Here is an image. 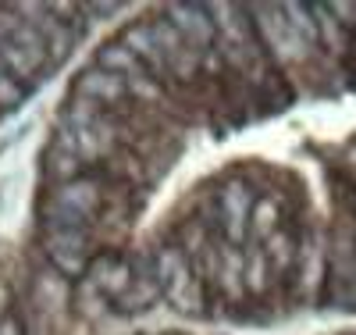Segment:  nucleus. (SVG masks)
Wrapping results in <instances>:
<instances>
[{
  "label": "nucleus",
  "instance_id": "5",
  "mask_svg": "<svg viewBox=\"0 0 356 335\" xmlns=\"http://www.w3.org/2000/svg\"><path fill=\"white\" fill-rule=\"evenodd\" d=\"M328 286L335 289L339 303L356 296V228L342 225L332 239V254H328Z\"/></svg>",
  "mask_w": 356,
  "mask_h": 335
},
{
  "label": "nucleus",
  "instance_id": "15",
  "mask_svg": "<svg viewBox=\"0 0 356 335\" xmlns=\"http://www.w3.org/2000/svg\"><path fill=\"white\" fill-rule=\"evenodd\" d=\"M260 247H264L267 260H271V267L278 271V275L292 271V267H296V260H300V247H296V239H292V232H289V228H278L271 239H264Z\"/></svg>",
  "mask_w": 356,
  "mask_h": 335
},
{
  "label": "nucleus",
  "instance_id": "8",
  "mask_svg": "<svg viewBox=\"0 0 356 335\" xmlns=\"http://www.w3.org/2000/svg\"><path fill=\"white\" fill-rule=\"evenodd\" d=\"M72 97H82V100H93L100 107H118V104H125L129 97V82L122 75H114V72H104V68H86L75 82H72Z\"/></svg>",
  "mask_w": 356,
  "mask_h": 335
},
{
  "label": "nucleus",
  "instance_id": "6",
  "mask_svg": "<svg viewBox=\"0 0 356 335\" xmlns=\"http://www.w3.org/2000/svg\"><path fill=\"white\" fill-rule=\"evenodd\" d=\"M164 18L182 33V40L196 50H214L218 43V25L211 18V11H207V4H168L164 8Z\"/></svg>",
  "mask_w": 356,
  "mask_h": 335
},
{
  "label": "nucleus",
  "instance_id": "1",
  "mask_svg": "<svg viewBox=\"0 0 356 335\" xmlns=\"http://www.w3.org/2000/svg\"><path fill=\"white\" fill-rule=\"evenodd\" d=\"M154 275L161 282V293L168 299V307L178 311V314H203V279L196 275V264L186 250L178 247H161L154 257Z\"/></svg>",
  "mask_w": 356,
  "mask_h": 335
},
{
  "label": "nucleus",
  "instance_id": "16",
  "mask_svg": "<svg viewBox=\"0 0 356 335\" xmlns=\"http://www.w3.org/2000/svg\"><path fill=\"white\" fill-rule=\"evenodd\" d=\"M246 293L250 296H264L267 289H271V260H267V254H264V247L260 242H246Z\"/></svg>",
  "mask_w": 356,
  "mask_h": 335
},
{
  "label": "nucleus",
  "instance_id": "21",
  "mask_svg": "<svg viewBox=\"0 0 356 335\" xmlns=\"http://www.w3.org/2000/svg\"><path fill=\"white\" fill-rule=\"evenodd\" d=\"M0 335H25V321H22V314H8L4 321H0Z\"/></svg>",
  "mask_w": 356,
  "mask_h": 335
},
{
  "label": "nucleus",
  "instance_id": "2",
  "mask_svg": "<svg viewBox=\"0 0 356 335\" xmlns=\"http://www.w3.org/2000/svg\"><path fill=\"white\" fill-rule=\"evenodd\" d=\"M257 200L260 196L253 189V182L246 178H228L218 189V225H221L225 242H232V247H246L250 242V218H253Z\"/></svg>",
  "mask_w": 356,
  "mask_h": 335
},
{
  "label": "nucleus",
  "instance_id": "22",
  "mask_svg": "<svg viewBox=\"0 0 356 335\" xmlns=\"http://www.w3.org/2000/svg\"><path fill=\"white\" fill-rule=\"evenodd\" d=\"M86 8V15H114L118 11V4H82Z\"/></svg>",
  "mask_w": 356,
  "mask_h": 335
},
{
  "label": "nucleus",
  "instance_id": "19",
  "mask_svg": "<svg viewBox=\"0 0 356 335\" xmlns=\"http://www.w3.org/2000/svg\"><path fill=\"white\" fill-rule=\"evenodd\" d=\"M25 97H29V86H22L8 72H0V111H15Z\"/></svg>",
  "mask_w": 356,
  "mask_h": 335
},
{
  "label": "nucleus",
  "instance_id": "12",
  "mask_svg": "<svg viewBox=\"0 0 356 335\" xmlns=\"http://www.w3.org/2000/svg\"><path fill=\"white\" fill-rule=\"evenodd\" d=\"M97 68L114 72V75H122V79L150 75V72L143 68V61H139L122 40H107V43H100V50H97Z\"/></svg>",
  "mask_w": 356,
  "mask_h": 335
},
{
  "label": "nucleus",
  "instance_id": "3",
  "mask_svg": "<svg viewBox=\"0 0 356 335\" xmlns=\"http://www.w3.org/2000/svg\"><path fill=\"white\" fill-rule=\"evenodd\" d=\"M40 250L61 279H82L93 267V232H40Z\"/></svg>",
  "mask_w": 356,
  "mask_h": 335
},
{
  "label": "nucleus",
  "instance_id": "18",
  "mask_svg": "<svg viewBox=\"0 0 356 335\" xmlns=\"http://www.w3.org/2000/svg\"><path fill=\"white\" fill-rule=\"evenodd\" d=\"M314 15H317V29H321V43H328L332 50H342V25L332 18L328 4H314Z\"/></svg>",
  "mask_w": 356,
  "mask_h": 335
},
{
  "label": "nucleus",
  "instance_id": "14",
  "mask_svg": "<svg viewBox=\"0 0 356 335\" xmlns=\"http://www.w3.org/2000/svg\"><path fill=\"white\" fill-rule=\"evenodd\" d=\"M278 8H282V15H285L289 29H292L296 36H300V43H303L307 50L321 43V29H317L314 4H278Z\"/></svg>",
  "mask_w": 356,
  "mask_h": 335
},
{
  "label": "nucleus",
  "instance_id": "23",
  "mask_svg": "<svg viewBox=\"0 0 356 335\" xmlns=\"http://www.w3.org/2000/svg\"><path fill=\"white\" fill-rule=\"evenodd\" d=\"M164 335H182V332H164Z\"/></svg>",
  "mask_w": 356,
  "mask_h": 335
},
{
  "label": "nucleus",
  "instance_id": "9",
  "mask_svg": "<svg viewBox=\"0 0 356 335\" xmlns=\"http://www.w3.org/2000/svg\"><path fill=\"white\" fill-rule=\"evenodd\" d=\"M136 279V264H129L125 257H118V254H100L93 257V267H89V282H93V289L107 299H122L129 293Z\"/></svg>",
  "mask_w": 356,
  "mask_h": 335
},
{
  "label": "nucleus",
  "instance_id": "10",
  "mask_svg": "<svg viewBox=\"0 0 356 335\" xmlns=\"http://www.w3.org/2000/svg\"><path fill=\"white\" fill-rule=\"evenodd\" d=\"M157 299H164V293H161V282H157V275H154V260L146 257L139 267H136V279H132V286H129V293L114 303L122 314H136V311H146V307H154Z\"/></svg>",
  "mask_w": 356,
  "mask_h": 335
},
{
  "label": "nucleus",
  "instance_id": "13",
  "mask_svg": "<svg viewBox=\"0 0 356 335\" xmlns=\"http://www.w3.org/2000/svg\"><path fill=\"white\" fill-rule=\"evenodd\" d=\"M82 175H86V164L75 154H68V150L47 143V150H43V178H50V189L54 186H65V182H75Z\"/></svg>",
  "mask_w": 356,
  "mask_h": 335
},
{
  "label": "nucleus",
  "instance_id": "11",
  "mask_svg": "<svg viewBox=\"0 0 356 335\" xmlns=\"http://www.w3.org/2000/svg\"><path fill=\"white\" fill-rule=\"evenodd\" d=\"M214 279H218V289H221L228 299L246 296V250L232 247V242H221Z\"/></svg>",
  "mask_w": 356,
  "mask_h": 335
},
{
  "label": "nucleus",
  "instance_id": "7",
  "mask_svg": "<svg viewBox=\"0 0 356 335\" xmlns=\"http://www.w3.org/2000/svg\"><path fill=\"white\" fill-rule=\"evenodd\" d=\"M54 203H61L68 210H75V215L89 218L97 225V218L104 215V203H107V182H97V178H75V182H65V186H54L47 193Z\"/></svg>",
  "mask_w": 356,
  "mask_h": 335
},
{
  "label": "nucleus",
  "instance_id": "20",
  "mask_svg": "<svg viewBox=\"0 0 356 335\" xmlns=\"http://www.w3.org/2000/svg\"><path fill=\"white\" fill-rule=\"evenodd\" d=\"M11 311H15V286H11L8 275H0V321H4Z\"/></svg>",
  "mask_w": 356,
  "mask_h": 335
},
{
  "label": "nucleus",
  "instance_id": "4",
  "mask_svg": "<svg viewBox=\"0 0 356 335\" xmlns=\"http://www.w3.org/2000/svg\"><path fill=\"white\" fill-rule=\"evenodd\" d=\"M250 15H257L253 18L257 40H260V47H267L271 57H278V61H300V57H307V47L289 29V22H285L278 4H271V8H250Z\"/></svg>",
  "mask_w": 356,
  "mask_h": 335
},
{
  "label": "nucleus",
  "instance_id": "17",
  "mask_svg": "<svg viewBox=\"0 0 356 335\" xmlns=\"http://www.w3.org/2000/svg\"><path fill=\"white\" fill-rule=\"evenodd\" d=\"M282 228V207L271 196H260L253 207V218H250V242H264L271 239Z\"/></svg>",
  "mask_w": 356,
  "mask_h": 335
}]
</instances>
